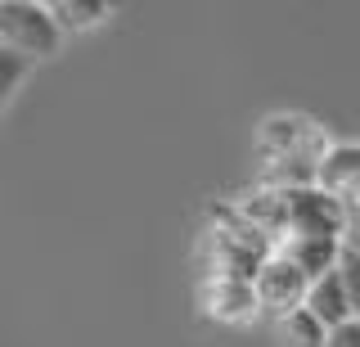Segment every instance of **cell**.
<instances>
[{"label":"cell","instance_id":"30bf717a","mask_svg":"<svg viewBox=\"0 0 360 347\" xmlns=\"http://www.w3.org/2000/svg\"><path fill=\"white\" fill-rule=\"evenodd\" d=\"M50 14H54V23L63 32H90V27H99L108 18V5L104 0H54Z\"/></svg>","mask_w":360,"mask_h":347},{"label":"cell","instance_id":"7c38bea8","mask_svg":"<svg viewBox=\"0 0 360 347\" xmlns=\"http://www.w3.org/2000/svg\"><path fill=\"white\" fill-rule=\"evenodd\" d=\"M32 68V59H22L18 50H5L0 46V104H9L18 91V82H22V72Z\"/></svg>","mask_w":360,"mask_h":347},{"label":"cell","instance_id":"ba28073f","mask_svg":"<svg viewBox=\"0 0 360 347\" xmlns=\"http://www.w3.org/2000/svg\"><path fill=\"white\" fill-rule=\"evenodd\" d=\"M307 311H311V316L324 324V329H338V324L356 320V311H352V298H347L342 275L333 271V275L315 279V284H311V294H307Z\"/></svg>","mask_w":360,"mask_h":347},{"label":"cell","instance_id":"5b68a950","mask_svg":"<svg viewBox=\"0 0 360 347\" xmlns=\"http://www.w3.org/2000/svg\"><path fill=\"white\" fill-rule=\"evenodd\" d=\"M202 311L221 324H248L262 311V298H257V284H248V279L212 275L202 279Z\"/></svg>","mask_w":360,"mask_h":347},{"label":"cell","instance_id":"6da1fadb","mask_svg":"<svg viewBox=\"0 0 360 347\" xmlns=\"http://www.w3.org/2000/svg\"><path fill=\"white\" fill-rule=\"evenodd\" d=\"M63 41V27L54 23L50 5L32 0H5L0 5V46L18 50L22 59H50Z\"/></svg>","mask_w":360,"mask_h":347},{"label":"cell","instance_id":"7a4b0ae2","mask_svg":"<svg viewBox=\"0 0 360 347\" xmlns=\"http://www.w3.org/2000/svg\"><path fill=\"white\" fill-rule=\"evenodd\" d=\"M352 208L347 198L329 189H292L288 194V234H307V239H347L352 234Z\"/></svg>","mask_w":360,"mask_h":347},{"label":"cell","instance_id":"52a82bcc","mask_svg":"<svg viewBox=\"0 0 360 347\" xmlns=\"http://www.w3.org/2000/svg\"><path fill=\"white\" fill-rule=\"evenodd\" d=\"M275 253L284 257V262H292L315 284V279H324V275L338 271V262H342V239H307V234H288Z\"/></svg>","mask_w":360,"mask_h":347},{"label":"cell","instance_id":"3957f363","mask_svg":"<svg viewBox=\"0 0 360 347\" xmlns=\"http://www.w3.org/2000/svg\"><path fill=\"white\" fill-rule=\"evenodd\" d=\"M257 144L266 158H311V163H320L333 149L324 127L307 113H270L257 131Z\"/></svg>","mask_w":360,"mask_h":347},{"label":"cell","instance_id":"9c48e42d","mask_svg":"<svg viewBox=\"0 0 360 347\" xmlns=\"http://www.w3.org/2000/svg\"><path fill=\"white\" fill-rule=\"evenodd\" d=\"M360 185V144H333L320 158V189L347 198Z\"/></svg>","mask_w":360,"mask_h":347},{"label":"cell","instance_id":"8992f818","mask_svg":"<svg viewBox=\"0 0 360 347\" xmlns=\"http://www.w3.org/2000/svg\"><path fill=\"white\" fill-rule=\"evenodd\" d=\"M239 212H243L248 226L262 230L275 248L288 239V194H284V189H270V185L248 189V194L239 198Z\"/></svg>","mask_w":360,"mask_h":347},{"label":"cell","instance_id":"4fadbf2b","mask_svg":"<svg viewBox=\"0 0 360 347\" xmlns=\"http://www.w3.org/2000/svg\"><path fill=\"white\" fill-rule=\"evenodd\" d=\"M338 275H342L347 298H352V311H356V320H360V253H352L347 244H342V262H338Z\"/></svg>","mask_w":360,"mask_h":347},{"label":"cell","instance_id":"9a60e30c","mask_svg":"<svg viewBox=\"0 0 360 347\" xmlns=\"http://www.w3.org/2000/svg\"><path fill=\"white\" fill-rule=\"evenodd\" d=\"M342 244H347V248H352V253H360V221H356V226H352V234H347Z\"/></svg>","mask_w":360,"mask_h":347},{"label":"cell","instance_id":"8fae6325","mask_svg":"<svg viewBox=\"0 0 360 347\" xmlns=\"http://www.w3.org/2000/svg\"><path fill=\"white\" fill-rule=\"evenodd\" d=\"M279 339L288 347H329V329L302 307V311H292V316L279 320Z\"/></svg>","mask_w":360,"mask_h":347},{"label":"cell","instance_id":"277c9868","mask_svg":"<svg viewBox=\"0 0 360 347\" xmlns=\"http://www.w3.org/2000/svg\"><path fill=\"white\" fill-rule=\"evenodd\" d=\"M307 294H311V279L297 271L292 262H284V257H270V262L262 266V275H257V298H262V311H270L275 320L292 316V311L307 307Z\"/></svg>","mask_w":360,"mask_h":347},{"label":"cell","instance_id":"5bb4252c","mask_svg":"<svg viewBox=\"0 0 360 347\" xmlns=\"http://www.w3.org/2000/svg\"><path fill=\"white\" fill-rule=\"evenodd\" d=\"M329 347H360V320H347L329 329Z\"/></svg>","mask_w":360,"mask_h":347},{"label":"cell","instance_id":"2e32d148","mask_svg":"<svg viewBox=\"0 0 360 347\" xmlns=\"http://www.w3.org/2000/svg\"><path fill=\"white\" fill-rule=\"evenodd\" d=\"M347 208H352V217H356V221H360V185H356V189H352V194H347Z\"/></svg>","mask_w":360,"mask_h":347}]
</instances>
